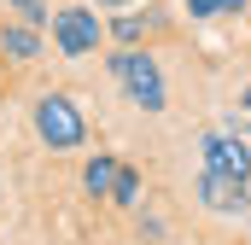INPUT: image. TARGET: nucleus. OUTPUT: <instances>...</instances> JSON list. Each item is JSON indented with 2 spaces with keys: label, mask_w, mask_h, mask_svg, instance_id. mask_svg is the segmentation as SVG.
Segmentation results:
<instances>
[{
  "label": "nucleus",
  "mask_w": 251,
  "mask_h": 245,
  "mask_svg": "<svg viewBox=\"0 0 251 245\" xmlns=\"http://www.w3.org/2000/svg\"><path fill=\"white\" fill-rule=\"evenodd\" d=\"M199 204L216 210V216H246V210H251V193H246V181H234V175L199 170Z\"/></svg>",
  "instance_id": "nucleus-4"
},
{
  "label": "nucleus",
  "mask_w": 251,
  "mask_h": 245,
  "mask_svg": "<svg viewBox=\"0 0 251 245\" xmlns=\"http://www.w3.org/2000/svg\"><path fill=\"white\" fill-rule=\"evenodd\" d=\"M53 41H59L64 59H88L105 41V24L94 18V6H59L53 12Z\"/></svg>",
  "instance_id": "nucleus-3"
},
{
  "label": "nucleus",
  "mask_w": 251,
  "mask_h": 245,
  "mask_svg": "<svg viewBox=\"0 0 251 245\" xmlns=\"http://www.w3.org/2000/svg\"><path fill=\"white\" fill-rule=\"evenodd\" d=\"M94 6H128V0H94Z\"/></svg>",
  "instance_id": "nucleus-12"
},
{
  "label": "nucleus",
  "mask_w": 251,
  "mask_h": 245,
  "mask_svg": "<svg viewBox=\"0 0 251 245\" xmlns=\"http://www.w3.org/2000/svg\"><path fill=\"white\" fill-rule=\"evenodd\" d=\"M146 24H152V18H134V12H123V18H117V24H111V35H117V41H123V47H134V41H140V35H146Z\"/></svg>",
  "instance_id": "nucleus-10"
},
{
  "label": "nucleus",
  "mask_w": 251,
  "mask_h": 245,
  "mask_svg": "<svg viewBox=\"0 0 251 245\" xmlns=\"http://www.w3.org/2000/svg\"><path fill=\"white\" fill-rule=\"evenodd\" d=\"M0 53L18 59V64H29V59H41V35H35L29 24H6V29H0Z\"/></svg>",
  "instance_id": "nucleus-6"
},
{
  "label": "nucleus",
  "mask_w": 251,
  "mask_h": 245,
  "mask_svg": "<svg viewBox=\"0 0 251 245\" xmlns=\"http://www.w3.org/2000/svg\"><path fill=\"white\" fill-rule=\"evenodd\" d=\"M35 134H41L53 152H76V146L88 140V117L76 111L70 94H41V99H35Z\"/></svg>",
  "instance_id": "nucleus-1"
},
{
  "label": "nucleus",
  "mask_w": 251,
  "mask_h": 245,
  "mask_svg": "<svg viewBox=\"0 0 251 245\" xmlns=\"http://www.w3.org/2000/svg\"><path fill=\"white\" fill-rule=\"evenodd\" d=\"M204 170L234 175V181H251V146H246V134H204Z\"/></svg>",
  "instance_id": "nucleus-5"
},
{
  "label": "nucleus",
  "mask_w": 251,
  "mask_h": 245,
  "mask_svg": "<svg viewBox=\"0 0 251 245\" xmlns=\"http://www.w3.org/2000/svg\"><path fill=\"white\" fill-rule=\"evenodd\" d=\"M111 204H123V210H134V204H140V175H134V170H117V187H111Z\"/></svg>",
  "instance_id": "nucleus-8"
},
{
  "label": "nucleus",
  "mask_w": 251,
  "mask_h": 245,
  "mask_svg": "<svg viewBox=\"0 0 251 245\" xmlns=\"http://www.w3.org/2000/svg\"><path fill=\"white\" fill-rule=\"evenodd\" d=\"M246 146H251V128H246Z\"/></svg>",
  "instance_id": "nucleus-13"
},
{
  "label": "nucleus",
  "mask_w": 251,
  "mask_h": 245,
  "mask_svg": "<svg viewBox=\"0 0 251 245\" xmlns=\"http://www.w3.org/2000/svg\"><path fill=\"white\" fill-rule=\"evenodd\" d=\"M117 170H123V164H117L111 152H94V158H88V170H82V187H88L94 198H111V187H117Z\"/></svg>",
  "instance_id": "nucleus-7"
},
{
  "label": "nucleus",
  "mask_w": 251,
  "mask_h": 245,
  "mask_svg": "<svg viewBox=\"0 0 251 245\" xmlns=\"http://www.w3.org/2000/svg\"><path fill=\"white\" fill-rule=\"evenodd\" d=\"M111 76L123 82V94L140 111H164V76H158V59L152 53H134V47L111 53Z\"/></svg>",
  "instance_id": "nucleus-2"
},
{
  "label": "nucleus",
  "mask_w": 251,
  "mask_h": 245,
  "mask_svg": "<svg viewBox=\"0 0 251 245\" xmlns=\"http://www.w3.org/2000/svg\"><path fill=\"white\" fill-rule=\"evenodd\" d=\"M12 12H18V24H29V29H47L53 24V12H47V0H6Z\"/></svg>",
  "instance_id": "nucleus-9"
},
{
  "label": "nucleus",
  "mask_w": 251,
  "mask_h": 245,
  "mask_svg": "<svg viewBox=\"0 0 251 245\" xmlns=\"http://www.w3.org/2000/svg\"><path fill=\"white\" fill-rule=\"evenodd\" d=\"M246 0H187V12L193 18H228V12H240Z\"/></svg>",
  "instance_id": "nucleus-11"
}]
</instances>
